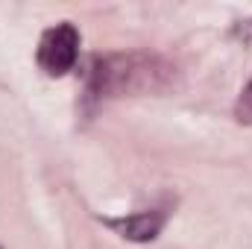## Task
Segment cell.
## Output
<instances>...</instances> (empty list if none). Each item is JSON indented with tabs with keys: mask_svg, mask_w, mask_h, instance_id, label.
Here are the masks:
<instances>
[{
	"mask_svg": "<svg viewBox=\"0 0 252 249\" xmlns=\"http://www.w3.org/2000/svg\"><path fill=\"white\" fill-rule=\"evenodd\" d=\"M167 223V211L164 208H150V211H138L129 217H118V220H106L109 229H115L121 238L135 241V244H150L161 235Z\"/></svg>",
	"mask_w": 252,
	"mask_h": 249,
	"instance_id": "obj_3",
	"label": "cell"
},
{
	"mask_svg": "<svg viewBox=\"0 0 252 249\" xmlns=\"http://www.w3.org/2000/svg\"><path fill=\"white\" fill-rule=\"evenodd\" d=\"M235 35H238L241 41H247V44H252V18H247V21H241V24H235Z\"/></svg>",
	"mask_w": 252,
	"mask_h": 249,
	"instance_id": "obj_5",
	"label": "cell"
},
{
	"mask_svg": "<svg viewBox=\"0 0 252 249\" xmlns=\"http://www.w3.org/2000/svg\"><path fill=\"white\" fill-rule=\"evenodd\" d=\"M235 118H238V124L252 126V79L244 85V91H241V97L235 103Z\"/></svg>",
	"mask_w": 252,
	"mask_h": 249,
	"instance_id": "obj_4",
	"label": "cell"
},
{
	"mask_svg": "<svg viewBox=\"0 0 252 249\" xmlns=\"http://www.w3.org/2000/svg\"><path fill=\"white\" fill-rule=\"evenodd\" d=\"M176 67L156 53H109L97 56L88 70V94L97 100L158 94L173 85Z\"/></svg>",
	"mask_w": 252,
	"mask_h": 249,
	"instance_id": "obj_1",
	"label": "cell"
},
{
	"mask_svg": "<svg viewBox=\"0 0 252 249\" xmlns=\"http://www.w3.org/2000/svg\"><path fill=\"white\" fill-rule=\"evenodd\" d=\"M0 249H3V247H0Z\"/></svg>",
	"mask_w": 252,
	"mask_h": 249,
	"instance_id": "obj_6",
	"label": "cell"
},
{
	"mask_svg": "<svg viewBox=\"0 0 252 249\" xmlns=\"http://www.w3.org/2000/svg\"><path fill=\"white\" fill-rule=\"evenodd\" d=\"M79 56V32L73 24H56L50 30H44L38 50H35V62L47 76H64Z\"/></svg>",
	"mask_w": 252,
	"mask_h": 249,
	"instance_id": "obj_2",
	"label": "cell"
}]
</instances>
